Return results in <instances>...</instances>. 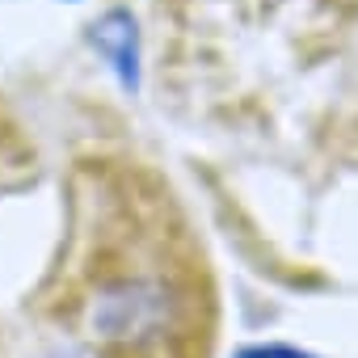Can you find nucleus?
I'll list each match as a JSON object with an SVG mask.
<instances>
[{"label":"nucleus","instance_id":"f257e3e1","mask_svg":"<svg viewBox=\"0 0 358 358\" xmlns=\"http://www.w3.org/2000/svg\"><path fill=\"white\" fill-rule=\"evenodd\" d=\"M43 312L89 358H211L215 291L169 186L135 160L72 173Z\"/></svg>","mask_w":358,"mask_h":358},{"label":"nucleus","instance_id":"f03ea898","mask_svg":"<svg viewBox=\"0 0 358 358\" xmlns=\"http://www.w3.org/2000/svg\"><path fill=\"white\" fill-rule=\"evenodd\" d=\"M93 47H97V51L118 68L122 85H131V89H135V22H131L122 9L106 13V17L93 26Z\"/></svg>","mask_w":358,"mask_h":358},{"label":"nucleus","instance_id":"7ed1b4c3","mask_svg":"<svg viewBox=\"0 0 358 358\" xmlns=\"http://www.w3.org/2000/svg\"><path fill=\"white\" fill-rule=\"evenodd\" d=\"M38 358H89L80 345H72V341H55V345H47Z\"/></svg>","mask_w":358,"mask_h":358}]
</instances>
